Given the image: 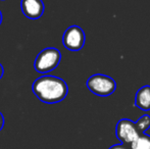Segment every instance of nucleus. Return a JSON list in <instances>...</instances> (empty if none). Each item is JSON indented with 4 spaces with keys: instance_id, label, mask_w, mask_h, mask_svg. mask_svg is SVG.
Listing matches in <instances>:
<instances>
[{
    "instance_id": "9b49d317",
    "label": "nucleus",
    "mask_w": 150,
    "mask_h": 149,
    "mask_svg": "<svg viewBox=\"0 0 150 149\" xmlns=\"http://www.w3.org/2000/svg\"><path fill=\"white\" fill-rule=\"evenodd\" d=\"M3 126H4V117H3V114L0 112V131L2 130Z\"/></svg>"
},
{
    "instance_id": "6e6552de",
    "label": "nucleus",
    "mask_w": 150,
    "mask_h": 149,
    "mask_svg": "<svg viewBox=\"0 0 150 149\" xmlns=\"http://www.w3.org/2000/svg\"><path fill=\"white\" fill-rule=\"evenodd\" d=\"M131 149H150V136L141 134L134 142L131 143Z\"/></svg>"
},
{
    "instance_id": "f257e3e1",
    "label": "nucleus",
    "mask_w": 150,
    "mask_h": 149,
    "mask_svg": "<svg viewBox=\"0 0 150 149\" xmlns=\"http://www.w3.org/2000/svg\"><path fill=\"white\" fill-rule=\"evenodd\" d=\"M32 91L45 103H57L67 97L69 87L62 79L54 76H42L34 81Z\"/></svg>"
},
{
    "instance_id": "7ed1b4c3",
    "label": "nucleus",
    "mask_w": 150,
    "mask_h": 149,
    "mask_svg": "<svg viewBox=\"0 0 150 149\" xmlns=\"http://www.w3.org/2000/svg\"><path fill=\"white\" fill-rule=\"evenodd\" d=\"M87 88L93 94L101 97L109 96L117 89V83L111 77L102 74L91 76L86 82Z\"/></svg>"
},
{
    "instance_id": "f8f14e48",
    "label": "nucleus",
    "mask_w": 150,
    "mask_h": 149,
    "mask_svg": "<svg viewBox=\"0 0 150 149\" xmlns=\"http://www.w3.org/2000/svg\"><path fill=\"white\" fill-rule=\"evenodd\" d=\"M4 74V70H3V66H2V64H0V79L2 78V76Z\"/></svg>"
},
{
    "instance_id": "20e7f679",
    "label": "nucleus",
    "mask_w": 150,
    "mask_h": 149,
    "mask_svg": "<svg viewBox=\"0 0 150 149\" xmlns=\"http://www.w3.org/2000/svg\"><path fill=\"white\" fill-rule=\"evenodd\" d=\"M115 135L122 144L128 145L134 142L141 134L139 133L135 121L129 119H122L117 124Z\"/></svg>"
},
{
    "instance_id": "0eeeda50",
    "label": "nucleus",
    "mask_w": 150,
    "mask_h": 149,
    "mask_svg": "<svg viewBox=\"0 0 150 149\" xmlns=\"http://www.w3.org/2000/svg\"><path fill=\"white\" fill-rule=\"evenodd\" d=\"M135 105L141 110H150V86L146 85L141 87L135 96Z\"/></svg>"
},
{
    "instance_id": "f03ea898",
    "label": "nucleus",
    "mask_w": 150,
    "mask_h": 149,
    "mask_svg": "<svg viewBox=\"0 0 150 149\" xmlns=\"http://www.w3.org/2000/svg\"><path fill=\"white\" fill-rule=\"evenodd\" d=\"M61 53L54 47H48L39 52L34 62V68L40 74H47L58 66Z\"/></svg>"
},
{
    "instance_id": "1a4fd4ad",
    "label": "nucleus",
    "mask_w": 150,
    "mask_h": 149,
    "mask_svg": "<svg viewBox=\"0 0 150 149\" xmlns=\"http://www.w3.org/2000/svg\"><path fill=\"white\" fill-rule=\"evenodd\" d=\"M136 127L140 134H145V132L150 128V115L144 114L136 121Z\"/></svg>"
},
{
    "instance_id": "9d476101",
    "label": "nucleus",
    "mask_w": 150,
    "mask_h": 149,
    "mask_svg": "<svg viewBox=\"0 0 150 149\" xmlns=\"http://www.w3.org/2000/svg\"><path fill=\"white\" fill-rule=\"evenodd\" d=\"M108 149H129V148H128V146H127V145L120 143V144H115V145H112L111 147H109Z\"/></svg>"
},
{
    "instance_id": "423d86ee",
    "label": "nucleus",
    "mask_w": 150,
    "mask_h": 149,
    "mask_svg": "<svg viewBox=\"0 0 150 149\" xmlns=\"http://www.w3.org/2000/svg\"><path fill=\"white\" fill-rule=\"evenodd\" d=\"M21 7L24 16L30 20H38L44 13L45 6L42 0H22Z\"/></svg>"
},
{
    "instance_id": "39448f33",
    "label": "nucleus",
    "mask_w": 150,
    "mask_h": 149,
    "mask_svg": "<svg viewBox=\"0 0 150 149\" xmlns=\"http://www.w3.org/2000/svg\"><path fill=\"white\" fill-rule=\"evenodd\" d=\"M86 36L83 29L79 26H71L65 30L62 36V43L71 51H79L85 45Z\"/></svg>"
},
{
    "instance_id": "ddd939ff",
    "label": "nucleus",
    "mask_w": 150,
    "mask_h": 149,
    "mask_svg": "<svg viewBox=\"0 0 150 149\" xmlns=\"http://www.w3.org/2000/svg\"><path fill=\"white\" fill-rule=\"evenodd\" d=\"M1 23H2V12L0 11V25H1Z\"/></svg>"
}]
</instances>
